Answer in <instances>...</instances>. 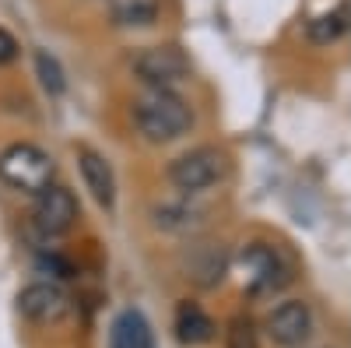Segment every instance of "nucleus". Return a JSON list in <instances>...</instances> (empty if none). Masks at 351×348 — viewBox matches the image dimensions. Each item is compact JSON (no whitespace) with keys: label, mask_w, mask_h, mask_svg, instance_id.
Returning a JSON list of instances; mask_svg holds the SVG:
<instances>
[{"label":"nucleus","mask_w":351,"mask_h":348,"mask_svg":"<svg viewBox=\"0 0 351 348\" xmlns=\"http://www.w3.org/2000/svg\"><path fill=\"white\" fill-rule=\"evenodd\" d=\"M53 159L36 144H11L0 152V180L25 194H43L53 180Z\"/></svg>","instance_id":"f03ea898"},{"label":"nucleus","mask_w":351,"mask_h":348,"mask_svg":"<svg viewBox=\"0 0 351 348\" xmlns=\"http://www.w3.org/2000/svg\"><path fill=\"white\" fill-rule=\"evenodd\" d=\"M228 169V159L225 152L211 148V144H204V148H193V152H183L180 159H176L169 165V180L180 187L183 194H200L215 187Z\"/></svg>","instance_id":"20e7f679"},{"label":"nucleus","mask_w":351,"mask_h":348,"mask_svg":"<svg viewBox=\"0 0 351 348\" xmlns=\"http://www.w3.org/2000/svg\"><path fill=\"white\" fill-rule=\"evenodd\" d=\"M77 222V200L67 187H46L36 200V225L43 236H64Z\"/></svg>","instance_id":"0eeeda50"},{"label":"nucleus","mask_w":351,"mask_h":348,"mask_svg":"<svg viewBox=\"0 0 351 348\" xmlns=\"http://www.w3.org/2000/svg\"><path fill=\"white\" fill-rule=\"evenodd\" d=\"M18 310L32 324H56L71 310V296L56 281H32L18 292Z\"/></svg>","instance_id":"423d86ee"},{"label":"nucleus","mask_w":351,"mask_h":348,"mask_svg":"<svg viewBox=\"0 0 351 348\" xmlns=\"http://www.w3.org/2000/svg\"><path fill=\"white\" fill-rule=\"evenodd\" d=\"M176 334L183 345H204L215 338V321L197 303H180L176 310Z\"/></svg>","instance_id":"ddd939ff"},{"label":"nucleus","mask_w":351,"mask_h":348,"mask_svg":"<svg viewBox=\"0 0 351 348\" xmlns=\"http://www.w3.org/2000/svg\"><path fill=\"white\" fill-rule=\"evenodd\" d=\"M313 331V313L306 303L291 299V303H281L271 316H267V334L274 345L281 348H299Z\"/></svg>","instance_id":"6e6552de"},{"label":"nucleus","mask_w":351,"mask_h":348,"mask_svg":"<svg viewBox=\"0 0 351 348\" xmlns=\"http://www.w3.org/2000/svg\"><path fill=\"white\" fill-rule=\"evenodd\" d=\"M225 348H260L256 345V327L246 316H236L225 331Z\"/></svg>","instance_id":"f3484780"},{"label":"nucleus","mask_w":351,"mask_h":348,"mask_svg":"<svg viewBox=\"0 0 351 348\" xmlns=\"http://www.w3.org/2000/svg\"><path fill=\"white\" fill-rule=\"evenodd\" d=\"M200 215H204V211L193 208V205H165V208H158V225L186 232V229H193V225L200 222Z\"/></svg>","instance_id":"2eb2a0df"},{"label":"nucleus","mask_w":351,"mask_h":348,"mask_svg":"<svg viewBox=\"0 0 351 348\" xmlns=\"http://www.w3.org/2000/svg\"><path fill=\"white\" fill-rule=\"evenodd\" d=\"M225 271H228V257H225L221 243H200L186 257V278H193L204 288L218 285L225 278Z\"/></svg>","instance_id":"9d476101"},{"label":"nucleus","mask_w":351,"mask_h":348,"mask_svg":"<svg viewBox=\"0 0 351 348\" xmlns=\"http://www.w3.org/2000/svg\"><path fill=\"white\" fill-rule=\"evenodd\" d=\"M130 116H134V127L141 130V137H148L155 144L190 130V109L176 92H148L144 99L134 102Z\"/></svg>","instance_id":"f257e3e1"},{"label":"nucleus","mask_w":351,"mask_h":348,"mask_svg":"<svg viewBox=\"0 0 351 348\" xmlns=\"http://www.w3.org/2000/svg\"><path fill=\"white\" fill-rule=\"evenodd\" d=\"M134 74L152 92H172L180 81L190 78V60L180 46H148L134 56Z\"/></svg>","instance_id":"7ed1b4c3"},{"label":"nucleus","mask_w":351,"mask_h":348,"mask_svg":"<svg viewBox=\"0 0 351 348\" xmlns=\"http://www.w3.org/2000/svg\"><path fill=\"white\" fill-rule=\"evenodd\" d=\"M348 28V4H341L337 11H327V14H319L309 21V39L316 46H327L334 39H341V32Z\"/></svg>","instance_id":"4468645a"},{"label":"nucleus","mask_w":351,"mask_h":348,"mask_svg":"<svg viewBox=\"0 0 351 348\" xmlns=\"http://www.w3.org/2000/svg\"><path fill=\"white\" fill-rule=\"evenodd\" d=\"M36 71H39V81H43V89H46L49 95H60V92L67 89L64 71H60V64H56L49 53H36Z\"/></svg>","instance_id":"dca6fc26"},{"label":"nucleus","mask_w":351,"mask_h":348,"mask_svg":"<svg viewBox=\"0 0 351 348\" xmlns=\"http://www.w3.org/2000/svg\"><path fill=\"white\" fill-rule=\"evenodd\" d=\"M109 21L120 28H144L162 11V0H106Z\"/></svg>","instance_id":"f8f14e48"},{"label":"nucleus","mask_w":351,"mask_h":348,"mask_svg":"<svg viewBox=\"0 0 351 348\" xmlns=\"http://www.w3.org/2000/svg\"><path fill=\"white\" fill-rule=\"evenodd\" d=\"M109 348H155L148 321H144L137 310H123L120 316H116V324H112Z\"/></svg>","instance_id":"9b49d317"},{"label":"nucleus","mask_w":351,"mask_h":348,"mask_svg":"<svg viewBox=\"0 0 351 348\" xmlns=\"http://www.w3.org/2000/svg\"><path fill=\"white\" fill-rule=\"evenodd\" d=\"M243 281H246L250 292H256V296L278 292V288L288 285V264L281 260L278 250L263 246V243H253L243 253Z\"/></svg>","instance_id":"39448f33"},{"label":"nucleus","mask_w":351,"mask_h":348,"mask_svg":"<svg viewBox=\"0 0 351 348\" xmlns=\"http://www.w3.org/2000/svg\"><path fill=\"white\" fill-rule=\"evenodd\" d=\"M77 165H81L84 187L92 190V197H95V205L99 208H112L116 205V180H112L109 162L99 152H92V148H81L77 152Z\"/></svg>","instance_id":"1a4fd4ad"},{"label":"nucleus","mask_w":351,"mask_h":348,"mask_svg":"<svg viewBox=\"0 0 351 348\" xmlns=\"http://www.w3.org/2000/svg\"><path fill=\"white\" fill-rule=\"evenodd\" d=\"M14 56H18V43H14V36L0 28V64H11Z\"/></svg>","instance_id":"a211bd4d"}]
</instances>
